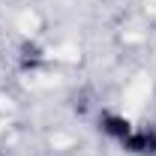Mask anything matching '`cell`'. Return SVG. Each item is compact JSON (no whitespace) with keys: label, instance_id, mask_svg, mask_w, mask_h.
Segmentation results:
<instances>
[{"label":"cell","instance_id":"obj_2","mask_svg":"<svg viewBox=\"0 0 156 156\" xmlns=\"http://www.w3.org/2000/svg\"><path fill=\"white\" fill-rule=\"evenodd\" d=\"M99 129H102L108 138H114L117 144H120V141L129 135L135 126H132V120H129V117L117 114V111H102V114H99Z\"/></svg>","mask_w":156,"mask_h":156},{"label":"cell","instance_id":"obj_1","mask_svg":"<svg viewBox=\"0 0 156 156\" xmlns=\"http://www.w3.org/2000/svg\"><path fill=\"white\" fill-rule=\"evenodd\" d=\"M120 147L132 156H156V129L150 126H135L129 135L120 141Z\"/></svg>","mask_w":156,"mask_h":156}]
</instances>
